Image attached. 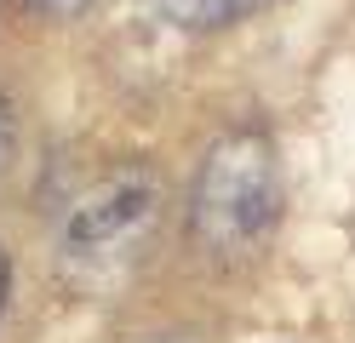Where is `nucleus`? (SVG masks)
Returning a JSON list of instances; mask_svg holds the SVG:
<instances>
[{"mask_svg":"<svg viewBox=\"0 0 355 343\" xmlns=\"http://www.w3.org/2000/svg\"><path fill=\"white\" fill-rule=\"evenodd\" d=\"M0 304H6V258H0Z\"/></svg>","mask_w":355,"mask_h":343,"instance_id":"39448f33","label":"nucleus"},{"mask_svg":"<svg viewBox=\"0 0 355 343\" xmlns=\"http://www.w3.org/2000/svg\"><path fill=\"white\" fill-rule=\"evenodd\" d=\"M149 223H155V183L144 172H115L69 206L63 246H69L75 263L132 258L126 246H138V235H149Z\"/></svg>","mask_w":355,"mask_h":343,"instance_id":"f03ea898","label":"nucleus"},{"mask_svg":"<svg viewBox=\"0 0 355 343\" xmlns=\"http://www.w3.org/2000/svg\"><path fill=\"white\" fill-rule=\"evenodd\" d=\"M24 6H29V12H40V17H75L86 0H24Z\"/></svg>","mask_w":355,"mask_h":343,"instance_id":"20e7f679","label":"nucleus"},{"mask_svg":"<svg viewBox=\"0 0 355 343\" xmlns=\"http://www.w3.org/2000/svg\"><path fill=\"white\" fill-rule=\"evenodd\" d=\"M275 206H281L275 149L263 137H230L207 155L201 183H195V229L218 252L252 246L275 223Z\"/></svg>","mask_w":355,"mask_h":343,"instance_id":"f257e3e1","label":"nucleus"},{"mask_svg":"<svg viewBox=\"0 0 355 343\" xmlns=\"http://www.w3.org/2000/svg\"><path fill=\"white\" fill-rule=\"evenodd\" d=\"M166 17L178 23H195V29H218V23H235V17H247L258 12L263 0H155Z\"/></svg>","mask_w":355,"mask_h":343,"instance_id":"7ed1b4c3","label":"nucleus"}]
</instances>
